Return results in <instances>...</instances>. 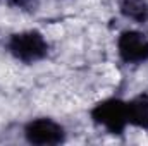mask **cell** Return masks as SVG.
<instances>
[{"label": "cell", "instance_id": "cell-1", "mask_svg": "<svg viewBox=\"0 0 148 146\" xmlns=\"http://www.w3.org/2000/svg\"><path fill=\"white\" fill-rule=\"evenodd\" d=\"M7 48L14 59L24 64H35L47 57L48 43L45 36L36 29H28L21 33H14L7 41Z\"/></svg>", "mask_w": 148, "mask_h": 146}, {"label": "cell", "instance_id": "cell-2", "mask_svg": "<svg viewBox=\"0 0 148 146\" xmlns=\"http://www.w3.org/2000/svg\"><path fill=\"white\" fill-rule=\"evenodd\" d=\"M93 122L100 127H103L107 132L114 136H119L126 131L129 126L127 120V103L119 98H107L100 103H97L90 112Z\"/></svg>", "mask_w": 148, "mask_h": 146}, {"label": "cell", "instance_id": "cell-3", "mask_svg": "<svg viewBox=\"0 0 148 146\" xmlns=\"http://www.w3.org/2000/svg\"><path fill=\"white\" fill-rule=\"evenodd\" d=\"M24 138L31 145L53 146V145H60V143L66 141V131L53 119L40 117V119L29 120L26 124V127H24Z\"/></svg>", "mask_w": 148, "mask_h": 146}, {"label": "cell", "instance_id": "cell-4", "mask_svg": "<svg viewBox=\"0 0 148 146\" xmlns=\"http://www.w3.org/2000/svg\"><path fill=\"white\" fill-rule=\"evenodd\" d=\"M117 53L126 64H143L148 60V38L147 35L127 29L117 38Z\"/></svg>", "mask_w": 148, "mask_h": 146}, {"label": "cell", "instance_id": "cell-5", "mask_svg": "<svg viewBox=\"0 0 148 146\" xmlns=\"http://www.w3.org/2000/svg\"><path fill=\"white\" fill-rule=\"evenodd\" d=\"M127 103V120L131 126L148 131V93L134 96Z\"/></svg>", "mask_w": 148, "mask_h": 146}, {"label": "cell", "instance_id": "cell-6", "mask_svg": "<svg viewBox=\"0 0 148 146\" xmlns=\"http://www.w3.org/2000/svg\"><path fill=\"white\" fill-rule=\"evenodd\" d=\"M121 14L134 23H145L148 19V2L147 0H117Z\"/></svg>", "mask_w": 148, "mask_h": 146}, {"label": "cell", "instance_id": "cell-7", "mask_svg": "<svg viewBox=\"0 0 148 146\" xmlns=\"http://www.w3.org/2000/svg\"><path fill=\"white\" fill-rule=\"evenodd\" d=\"M31 0H12V3H16V5H19V7H23V5H26V3H29Z\"/></svg>", "mask_w": 148, "mask_h": 146}]
</instances>
